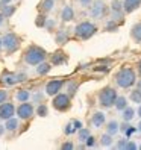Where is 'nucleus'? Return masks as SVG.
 Masks as SVG:
<instances>
[{
  "label": "nucleus",
  "instance_id": "c756f323",
  "mask_svg": "<svg viewBox=\"0 0 141 150\" xmlns=\"http://www.w3.org/2000/svg\"><path fill=\"white\" fill-rule=\"evenodd\" d=\"M37 114H38L40 117H46V115H47V106H46V105L41 103L40 106L37 108Z\"/></svg>",
  "mask_w": 141,
  "mask_h": 150
},
{
  "label": "nucleus",
  "instance_id": "bb28decb",
  "mask_svg": "<svg viewBox=\"0 0 141 150\" xmlns=\"http://www.w3.org/2000/svg\"><path fill=\"white\" fill-rule=\"evenodd\" d=\"M100 143H102V146H105V147H109L111 144H112V138H111V135L106 132V135H102V138H100Z\"/></svg>",
  "mask_w": 141,
  "mask_h": 150
},
{
  "label": "nucleus",
  "instance_id": "f03ea898",
  "mask_svg": "<svg viewBox=\"0 0 141 150\" xmlns=\"http://www.w3.org/2000/svg\"><path fill=\"white\" fill-rule=\"evenodd\" d=\"M44 59H46V50L38 46H30L24 52V61L29 65H38Z\"/></svg>",
  "mask_w": 141,
  "mask_h": 150
},
{
  "label": "nucleus",
  "instance_id": "de8ad7c7",
  "mask_svg": "<svg viewBox=\"0 0 141 150\" xmlns=\"http://www.w3.org/2000/svg\"><path fill=\"white\" fill-rule=\"evenodd\" d=\"M137 112H138V115L141 117V103H140V106H138V111H137Z\"/></svg>",
  "mask_w": 141,
  "mask_h": 150
},
{
  "label": "nucleus",
  "instance_id": "72a5a7b5",
  "mask_svg": "<svg viewBox=\"0 0 141 150\" xmlns=\"http://www.w3.org/2000/svg\"><path fill=\"white\" fill-rule=\"evenodd\" d=\"M76 130H77V129L74 127L73 123H70V125H67V126H65V129H64V132H65L67 135H72V134H74Z\"/></svg>",
  "mask_w": 141,
  "mask_h": 150
},
{
  "label": "nucleus",
  "instance_id": "39448f33",
  "mask_svg": "<svg viewBox=\"0 0 141 150\" xmlns=\"http://www.w3.org/2000/svg\"><path fill=\"white\" fill-rule=\"evenodd\" d=\"M2 42H3V47H5V50L8 52V53H12V52H15L17 49H18V46H20L18 37H17L15 33H12V32L6 33L5 37L2 38Z\"/></svg>",
  "mask_w": 141,
  "mask_h": 150
},
{
  "label": "nucleus",
  "instance_id": "e433bc0d",
  "mask_svg": "<svg viewBox=\"0 0 141 150\" xmlns=\"http://www.w3.org/2000/svg\"><path fill=\"white\" fill-rule=\"evenodd\" d=\"M6 97H8V93L5 90H0V103H3L6 100Z\"/></svg>",
  "mask_w": 141,
  "mask_h": 150
},
{
  "label": "nucleus",
  "instance_id": "412c9836",
  "mask_svg": "<svg viewBox=\"0 0 141 150\" xmlns=\"http://www.w3.org/2000/svg\"><path fill=\"white\" fill-rule=\"evenodd\" d=\"M15 97H17V100H18V102H28L29 97H30V93L28 90H20V91H17Z\"/></svg>",
  "mask_w": 141,
  "mask_h": 150
},
{
  "label": "nucleus",
  "instance_id": "aec40b11",
  "mask_svg": "<svg viewBox=\"0 0 141 150\" xmlns=\"http://www.w3.org/2000/svg\"><path fill=\"white\" fill-rule=\"evenodd\" d=\"M121 117H123V120H125V121H130L132 118L135 117V109H134V108H128V106H126L125 109H123Z\"/></svg>",
  "mask_w": 141,
  "mask_h": 150
},
{
  "label": "nucleus",
  "instance_id": "4c0bfd02",
  "mask_svg": "<svg viewBox=\"0 0 141 150\" xmlns=\"http://www.w3.org/2000/svg\"><path fill=\"white\" fill-rule=\"evenodd\" d=\"M74 146H73V143H70V141H68V143H64L62 146H61V149H62V150H70V149H73Z\"/></svg>",
  "mask_w": 141,
  "mask_h": 150
},
{
  "label": "nucleus",
  "instance_id": "20e7f679",
  "mask_svg": "<svg viewBox=\"0 0 141 150\" xmlns=\"http://www.w3.org/2000/svg\"><path fill=\"white\" fill-rule=\"evenodd\" d=\"M96 30H97L96 24H93L90 21H82V23H79L74 28V35L77 38H81V40H88V38H91L93 35L96 33Z\"/></svg>",
  "mask_w": 141,
  "mask_h": 150
},
{
  "label": "nucleus",
  "instance_id": "f3484780",
  "mask_svg": "<svg viewBox=\"0 0 141 150\" xmlns=\"http://www.w3.org/2000/svg\"><path fill=\"white\" fill-rule=\"evenodd\" d=\"M50 70H52V65L43 61V62H40V64H38V67H37V73H38L40 76H44V74H47V73L50 71Z\"/></svg>",
  "mask_w": 141,
  "mask_h": 150
},
{
  "label": "nucleus",
  "instance_id": "37998d69",
  "mask_svg": "<svg viewBox=\"0 0 141 150\" xmlns=\"http://www.w3.org/2000/svg\"><path fill=\"white\" fill-rule=\"evenodd\" d=\"M135 130H137L135 127H132V126H129V127H128V130L125 132V134H126L128 137H130V135H132V134H134V132H135Z\"/></svg>",
  "mask_w": 141,
  "mask_h": 150
},
{
  "label": "nucleus",
  "instance_id": "5fc2aeb1",
  "mask_svg": "<svg viewBox=\"0 0 141 150\" xmlns=\"http://www.w3.org/2000/svg\"><path fill=\"white\" fill-rule=\"evenodd\" d=\"M140 149H141V146H140Z\"/></svg>",
  "mask_w": 141,
  "mask_h": 150
},
{
  "label": "nucleus",
  "instance_id": "423d86ee",
  "mask_svg": "<svg viewBox=\"0 0 141 150\" xmlns=\"http://www.w3.org/2000/svg\"><path fill=\"white\" fill-rule=\"evenodd\" d=\"M53 108L56 111H67L70 108V96L68 94H56L53 97Z\"/></svg>",
  "mask_w": 141,
  "mask_h": 150
},
{
  "label": "nucleus",
  "instance_id": "f8f14e48",
  "mask_svg": "<svg viewBox=\"0 0 141 150\" xmlns=\"http://www.w3.org/2000/svg\"><path fill=\"white\" fill-rule=\"evenodd\" d=\"M52 64L53 65H62V64H65L67 62V55L64 53L62 50H58V52H55L53 55H52Z\"/></svg>",
  "mask_w": 141,
  "mask_h": 150
},
{
  "label": "nucleus",
  "instance_id": "f257e3e1",
  "mask_svg": "<svg viewBox=\"0 0 141 150\" xmlns=\"http://www.w3.org/2000/svg\"><path fill=\"white\" fill-rule=\"evenodd\" d=\"M114 81H115V83L120 88H130V86H134L137 83V74L132 68L123 67L121 70H118V71L115 73Z\"/></svg>",
  "mask_w": 141,
  "mask_h": 150
},
{
  "label": "nucleus",
  "instance_id": "dca6fc26",
  "mask_svg": "<svg viewBox=\"0 0 141 150\" xmlns=\"http://www.w3.org/2000/svg\"><path fill=\"white\" fill-rule=\"evenodd\" d=\"M120 130V125L115 121V120H112V121H109L108 125H106V132L109 135H115L117 132Z\"/></svg>",
  "mask_w": 141,
  "mask_h": 150
},
{
  "label": "nucleus",
  "instance_id": "c85d7f7f",
  "mask_svg": "<svg viewBox=\"0 0 141 150\" xmlns=\"http://www.w3.org/2000/svg\"><path fill=\"white\" fill-rule=\"evenodd\" d=\"M90 137V130L82 127V129H79V139L81 141H86V138Z\"/></svg>",
  "mask_w": 141,
  "mask_h": 150
},
{
  "label": "nucleus",
  "instance_id": "864d4df0",
  "mask_svg": "<svg viewBox=\"0 0 141 150\" xmlns=\"http://www.w3.org/2000/svg\"><path fill=\"white\" fill-rule=\"evenodd\" d=\"M2 5H3V3H2V2H0V6H2Z\"/></svg>",
  "mask_w": 141,
  "mask_h": 150
},
{
  "label": "nucleus",
  "instance_id": "c9c22d12",
  "mask_svg": "<svg viewBox=\"0 0 141 150\" xmlns=\"http://www.w3.org/2000/svg\"><path fill=\"white\" fill-rule=\"evenodd\" d=\"M128 141H129V139H126V138L120 139L118 143H117V146H115V147H117V149H126V144H128Z\"/></svg>",
  "mask_w": 141,
  "mask_h": 150
},
{
  "label": "nucleus",
  "instance_id": "2f4dec72",
  "mask_svg": "<svg viewBox=\"0 0 141 150\" xmlns=\"http://www.w3.org/2000/svg\"><path fill=\"white\" fill-rule=\"evenodd\" d=\"M121 8H123V5L118 2V0H112L111 2V9L112 11H121Z\"/></svg>",
  "mask_w": 141,
  "mask_h": 150
},
{
  "label": "nucleus",
  "instance_id": "6e6552de",
  "mask_svg": "<svg viewBox=\"0 0 141 150\" xmlns=\"http://www.w3.org/2000/svg\"><path fill=\"white\" fill-rule=\"evenodd\" d=\"M105 12H106V8H105L103 0H93L91 9H90V15L93 18H99V17H102Z\"/></svg>",
  "mask_w": 141,
  "mask_h": 150
},
{
  "label": "nucleus",
  "instance_id": "c03bdc74",
  "mask_svg": "<svg viewBox=\"0 0 141 150\" xmlns=\"http://www.w3.org/2000/svg\"><path fill=\"white\" fill-rule=\"evenodd\" d=\"M5 129H6L5 126H0V137H2V135H3V132H5Z\"/></svg>",
  "mask_w": 141,
  "mask_h": 150
},
{
  "label": "nucleus",
  "instance_id": "603ef678",
  "mask_svg": "<svg viewBox=\"0 0 141 150\" xmlns=\"http://www.w3.org/2000/svg\"><path fill=\"white\" fill-rule=\"evenodd\" d=\"M138 90H140V91H141V81H140V82H138Z\"/></svg>",
  "mask_w": 141,
  "mask_h": 150
},
{
  "label": "nucleus",
  "instance_id": "49530a36",
  "mask_svg": "<svg viewBox=\"0 0 141 150\" xmlns=\"http://www.w3.org/2000/svg\"><path fill=\"white\" fill-rule=\"evenodd\" d=\"M0 2H2L3 5H8V3H9V2H11V0H0Z\"/></svg>",
  "mask_w": 141,
  "mask_h": 150
},
{
  "label": "nucleus",
  "instance_id": "6ab92c4d",
  "mask_svg": "<svg viewBox=\"0 0 141 150\" xmlns=\"http://www.w3.org/2000/svg\"><path fill=\"white\" fill-rule=\"evenodd\" d=\"M114 106H115L118 111H123L126 106H128V100H126V97H123V96H117V99H115V103H114Z\"/></svg>",
  "mask_w": 141,
  "mask_h": 150
},
{
  "label": "nucleus",
  "instance_id": "8fccbe9b",
  "mask_svg": "<svg viewBox=\"0 0 141 150\" xmlns=\"http://www.w3.org/2000/svg\"><path fill=\"white\" fill-rule=\"evenodd\" d=\"M138 71H140V74H141V61H140V64H138Z\"/></svg>",
  "mask_w": 141,
  "mask_h": 150
},
{
  "label": "nucleus",
  "instance_id": "09e8293b",
  "mask_svg": "<svg viewBox=\"0 0 141 150\" xmlns=\"http://www.w3.org/2000/svg\"><path fill=\"white\" fill-rule=\"evenodd\" d=\"M137 130H140V132H141V121L138 123V126H137Z\"/></svg>",
  "mask_w": 141,
  "mask_h": 150
},
{
  "label": "nucleus",
  "instance_id": "f704fd0d",
  "mask_svg": "<svg viewBox=\"0 0 141 150\" xmlns=\"http://www.w3.org/2000/svg\"><path fill=\"white\" fill-rule=\"evenodd\" d=\"M85 144H86V147H93V146L96 144V138L90 135V137L86 138V141H85Z\"/></svg>",
  "mask_w": 141,
  "mask_h": 150
},
{
  "label": "nucleus",
  "instance_id": "58836bf2",
  "mask_svg": "<svg viewBox=\"0 0 141 150\" xmlns=\"http://www.w3.org/2000/svg\"><path fill=\"white\" fill-rule=\"evenodd\" d=\"M94 70H96V71H108L109 67H106V65H99V67H96Z\"/></svg>",
  "mask_w": 141,
  "mask_h": 150
},
{
  "label": "nucleus",
  "instance_id": "7ed1b4c3",
  "mask_svg": "<svg viewBox=\"0 0 141 150\" xmlns=\"http://www.w3.org/2000/svg\"><path fill=\"white\" fill-rule=\"evenodd\" d=\"M115 99H117V91L114 90L112 86H105L103 90L99 93V103L102 108H111L114 106L115 103Z\"/></svg>",
  "mask_w": 141,
  "mask_h": 150
},
{
  "label": "nucleus",
  "instance_id": "0eeeda50",
  "mask_svg": "<svg viewBox=\"0 0 141 150\" xmlns=\"http://www.w3.org/2000/svg\"><path fill=\"white\" fill-rule=\"evenodd\" d=\"M17 115H18V118H21V120H29L33 115V106H32V103L21 102V105L17 108Z\"/></svg>",
  "mask_w": 141,
  "mask_h": 150
},
{
  "label": "nucleus",
  "instance_id": "3c124183",
  "mask_svg": "<svg viewBox=\"0 0 141 150\" xmlns=\"http://www.w3.org/2000/svg\"><path fill=\"white\" fill-rule=\"evenodd\" d=\"M2 47H3V42H2V38H0V50H2Z\"/></svg>",
  "mask_w": 141,
  "mask_h": 150
},
{
  "label": "nucleus",
  "instance_id": "cd10ccee",
  "mask_svg": "<svg viewBox=\"0 0 141 150\" xmlns=\"http://www.w3.org/2000/svg\"><path fill=\"white\" fill-rule=\"evenodd\" d=\"M105 29H106L108 32H115L118 29V26H117V21H114V20H109L106 23V26H105Z\"/></svg>",
  "mask_w": 141,
  "mask_h": 150
},
{
  "label": "nucleus",
  "instance_id": "ddd939ff",
  "mask_svg": "<svg viewBox=\"0 0 141 150\" xmlns=\"http://www.w3.org/2000/svg\"><path fill=\"white\" fill-rule=\"evenodd\" d=\"M0 82L2 83H6V85H15L18 82V76L15 73H9V71H5L2 79H0Z\"/></svg>",
  "mask_w": 141,
  "mask_h": 150
},
{
  "label": "nucleus",
  "instance_id": "a878e982",
  "mask_svg": "<svg viewBox=\"0 0 141 150\" xmlns=\"http://www.w3.org/2000/svg\"><path fill=\"white\" fill-rule=\"evenodd\" d=\"M130 100L134 103H141V91L138 90V88L130 93Z\"/></svg>",
  "mask_w": 141,
  "mask_h": 150
},
{
  "label": "nucleus",
  "instance_id": "a19ab883",
  "mask_svg": "<svg viewBox=\"0 0 141 150\" xmlns=\"http://www.w3.org/2000/svg\"><path fill=\"white\" fill-rule=\"evenodd\" d=\"M134 150V149H137V144L135 143H132V141H128V144H126V150Z\"/></svg>",
  "mask_w": 141,
  "mask_h": 150
},
{
  "label": "nucleus",
  "instance_id": "393cba45",
  "mask_svg": "<svg viewBox=\"0 0 141 150\" xmlns=\"http://www.w3.org/2000/svg\"><path fill=\"white\" fill-rule=\"evenodd\" d=\"M53 5H55V0H44L41 3V9L44 12H49V11L53 9Z\"/></svg>",
  "mask_w": 141,
  "mask_h": 150
},
{
  "label": "nucleus",
  "instance_id": "1a4fd4ad",
  "mask_svg": "<svg viewBox=\"0 0 141 150\" xmlns=\"http://www.w3.org/2000/svg\"><path fill=\"white\" fill-rule=\"evenodd\" d=\"M62 86H64V81H61V79H52V81H49L47 85H46V94L56 96Z\"/></svg>",
  "mask_w": 141,
  "mask_h": 150
},
{
  "label": "nucleus",
  "instance_id": "4be33fe9",
  "mask_svg": "<svg viewBox=\"0 0 141 150\" xmlns=\"http://www.w3.org/2000/svg\"><path fill=\"white\" fill-rule=\"evenodd\" d=\"M15 12V6H12V5H2V14H3V17H8V18H9V17L12 15Z\"/></svg>",
  "mask_w": 141,
  "mask_h": 150
},
{
  "label": "nucleus",
  "instance_id": "473e14b6",
  "mask_svg": "<svg viewBox=\"0 0 141 150\" xmlns=\"http://www.w3.org/2000/svg\"><path fill=\"white\" fill-rule=\"evenodd\" d=\"M35 24H37L38 28H44V26H46V17H44V15H38Z\"/></svg>",
  "mask_w": 141,
  "mask_h": 150
},
{
  "label": "nucleus",
  "instance_id": "4468645a",
  "mask_svg": "<svg viewBox=\"0 0 141 150\" xmlns=\"http://www.w3.org/2000/svg\"><path fill=\"white\" fill-rule=\"evenodd\" d=\"M105 121H106V117H105V114L103 112H94L93 114V117H91V123H93V126L96 127H100L105 125Z\"/></svg>",
  "mask_w": 141,
  "mask_h": 150
},
{
  "label": "nucleus",
  "instance_id": "a18cd8bd",
  "mask_svg": "<svg viewBox=\"0 0 141 150\" xmlns=\"http://www.w3.org/2000/svg\"><path fill=\"white\" fill-rule=\"evenodd\" d=\"M2 23H3V14L0 12V26H2Z\"/></svg>",
  "mask_w": 141,
  "mask_h": 150
},
{
  "label": "nucleus",
  "instance_id": "7c9ffc66",
  "mask_svg": "<svg viewBox=\"0 0 141 150\" xmlns=\"http://www.w3.org/2000/svg\"><path fill=\"white\" fill-rule=\"evenodd\" d=\"M76 90H77V83H76V82H70V83L67 85V91H68V96H73V94L76 93Z\"/></svg>",
  "mask_w": 141,
  "mask_h": 150
},
{
  "label": "nucleus",
  "instance_id": "ea45409f",
  "mask_svg": "<svg viewBox=\"0 0 141 150\" xmlns=\"http://www.w3.org/2000/svg\"><path fill=\"white\" fill-rule=\"evenodd\" d=\"M79 3H81L82 6H91V3H93V0H79Z\"/></svg>",
  "mask_w": 141,
  "mask_h": 150
},
{
  "label": "nucleus",
  "instance_id": "9d476101",
  "mask_svg": "<svg viewBox=\"0 0 141 150\" xmlns=\"http://www.w3.org/2000/svg\"><path fill=\"white\" fill-rule=\"evenodd\" d=\"M15 114V106L12 103H0V118H3V120H8V118H11L12 115Z\"/></svg>",
  "mask_w": 141,
  "mask_h": 150
},
{
  "label": "nucleus",
  "instance_id": "5701e85b",
  "mask_svg": "<svg viewBox=\"0 0 141 150\" xmlns=\"http://www.w3.org/2000/svg\"><path fill=\"white\" fill-rule=\"evenodd\" d=\"M5 127H6V130H15L17 127H18V120L14 118V117L8 118V120H6V125H5Z\"/></svg>",
  "mask_w": 141,
  "mask_h": 150
},
{
  "label": "nucleus",
  "instance_id": "2eb2a0df",
  "mask_svg": "<svg viewBox=\"0 0 141 150\" xmlns=\"http://www.w3.org/2000/svg\"><path fill=\"white\" fill-rule=\"evenodd\" d=\"M61 18H62V21H72L74 18V11L72 6H65L62 9V14H61Z\"/></svg>",
  "mask_w": 141,
  "mask_h": 150
},
{
  "label": "nucleus",
  "instance_id": "b1692460",
  "mask_svg": "<svg viewBox=\"0 0 141 150\" xmlns=\"http://www.w3.org/2000/svg\"><path fill=\"white\" fill-rule=\"evenodd\" d=\"M68 41V33L65 30H58L56 33V42L58 44H65Z\"/></svg>",
  "mask_w": 141,
  "mask_h": 150
},
{
  "label": "nucleus",
  "instance_id": "79ce46f5",
  "mask_svg": "<svg viewBox=\"0 0 141 150\" xmlns=\"http://www.w3.org/2000/svg\"><path fill=\"white\" fill-rule=\"evenodd\" d=\"M73 125H74V127L79 130V129H82V121H79V120H73Z\"/></svg>",
  "mask_w": 141,
  "mask_h": 150
},
{
  "label": "nucleus",
  "instance_id": "9b49d317",
  "mask_svg": "<svg viewBox=\"0 0 141 150\" xmlns=\"http://www.w3.org/2000/svg\"><path fill=\"white\" fill-rule=\"evenodd\" d=\"M140 6H141V0H125V2H123V9L128 14L137 11Z\"/></svg>",
  "mask_w": 141,
  "mask_h": 150
},
{
  "label": "nucleus",
  "instance_id": "a211bd4d",
  "mask_svg": "<svg viewBox=\"0 0 141 150\" xmlns=\"http://www.w3.org/2000/svg\"><path fill=\"white\" fill-rule=\"evenodd\" d=\"M132 38L135 40V42H141V23H137L132 28Z\"/></svg>",
  "mask_w": 141,
  "mask_h": 150
}]
</instances>
